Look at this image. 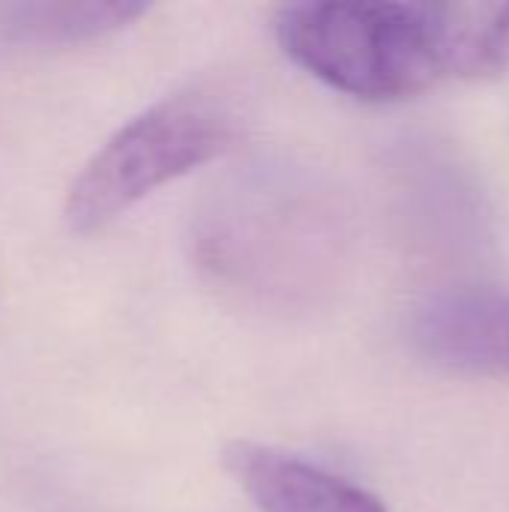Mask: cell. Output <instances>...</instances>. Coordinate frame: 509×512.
<instances>
[{"label": "cell", "mask_w": 509, "mask_h": 512, "mask_svg": "<svg viewBox=\"0 0 509 512\" xmlns=\"http://www.w3.org/2000/svg\"><path fill=\"white\" fill-rule=\"evenodd\" d=\"M225 468L261 512H390L366 489L255 441H234Z\"/></svg>", "instance_id": "4"}, {"label": "cell", "mask_w": 509, "mask_h": 512, "mask_svg": "<svg viewBox=\"0 0 509 512\" xmlns=\"http://www.w3.org/2000/svg\"><path fill=\"white\" fill-rule=\"evenodd\" d=\"M411 342L438 369L509 375V294L492 288L432 294L411 315Z\"/></svg>", "instance_id": "3"}, {"label": "cell", "mask_w": 509, "mask_h": 512, "mask_svg": "<svg viewBox=\"0 0 509 512\" xmlns=\"http://www.w3.org/2000/svg\"><path fill=\"white\" fill-rule=\"evenodd\" d=\"M282 51L327 87L366 102L441 81L509 72V3H291L273 18Z\"/></svg>", "instance_id": "1"}, {"label": "cell", "mask_w": 509, "mask_h": 512, "mask_svg": "<svg viewBox=\"0 0 509 512\" xmlns=\"http://www.w3.org/2000/svg\"><path fill=\"white\" fill-rule=\"evenodd\" d=\"M240 90L201 81L174 90L123 123L78 171L63 216L75 234L120 219L165 183L228 153L246 129Z\"/></svg>", "instance_id": "2"}, {"label": "cell", "mask_w": 509, "mask_h": 512, "mask_svg": "<svg viewBox=\"0 0 509 512\" xmlns=\"http://www.w3.org/2000/svg\"><path fill=\"white\" fill-rule=\"evenodd\" d=\"M150 6L129 0L84 3H3L0 42L6 45H78L135 24Z\"/></svg>", "instance_id": "5"}]
</instances>
